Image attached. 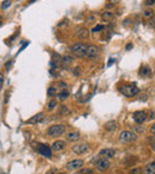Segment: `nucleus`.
<instances>
[{"label":"nucleus","mask_w":155,"mask_h":174,"mask_svg":"<svg viewBox=\"0 0 155 174\" xmlns=\"http://www.w3.org/2000/svg\"><path fill=\"white\" fill-rule=\"evenodd\" d=\"M80 174H93V171H92V169H90V168H86V169L80 171Z\"/></svg>","instance_id":"c756f323"},{"label":"nucleus","mask_w":155,"mask_h":174,"mask_svg":"<svg viewBox=\"0 0 155 174\" xmlns=\"http://www.w3.org/2000/svg\"><path fill=\"white\" fill-rule=\"evenodd\" d=\"M141 174H155V161H150L149 163H147Z\"/></svg>","instance_id":"f8f14e48"},{"label":"nucleus","mask_w":155,"mask_h":174,"mask_svg":"<svg viewBox=\"0 0 155 174\" xmlns=\"http://www.w3.org/2000/svg\"><path fill=\"white\" fill-rule=\"evenodd\" d=\"M138 75L141 77H150L152 75V71H150V68L148 67V66H142L141 68H140V71H138Z\"/></svg>","instance_id":"2eb2a0df"},{"label":"nucleus","mask_w":155,"mask_h":174,"mask_svg":"<svg viewBox=\"0 0 155 174\" xmlns=\"http://www.w3.org/2000/svg\"><path fill=\"white\" fill-rule=\"evenodd\" d=\"M66 142L64 141H55L54 143H53V146H51V150H54V152H61V150H63L64 148H66Z\"/></svg>","instance_id":"4468645a"},{"label":"nucleus","mask_w":155,"mask_h":174,"mask_svg":"<svg viewBox=\"0 0 155 174\" xmlns=\"http://www.w3.org/2000/svg\"><path fill=\"white\" fill-rule=\"evenodd\" d=\"M93 20H94V16H90L88 18H87V23L90 24V23H93Z\"/></svg>","instance_id":"72a5a7b5"},{"label":"nucleus","mask_w":155,"mask_h":174,"mask_svg":"<svg viewBox=\"0 0 155 174\" xmlns=\"http://www.w3.org/2000/svg\"><path fill=\"white\" fill-rule=\"evenodd\" d=\"M148 26L149 28H155V17H152L148 19Z\"/></svg>","instance_id":"cd10ccee"},{"label":"nucleus","mask_w":155,"mask_h":174,"mask_svg":"<svg viewBox=\"0 0 155 174\" xmlns=\"http://www.w3.org/2000/svg\"><path fill=\"white\" fill-rule=\"evenodd\" d=\"M56 106H58V101H56V100H54V99H53V100H50V101L48 103V110H49V111H53Z\"/></svg>","instance_id":"5701e85b"},{"label":"nucleus","mask_w":155,"mask_h":174,"mask_svg":"<svg viewBox=\"0 0 155 174\" xmlns=\"http://www.w3.org/2000/svg\"><path fill=\"white\" fill-rule=\"evenodd\" d=\"M77 35L80 37V38H87L88 37V35H90V30L88 29H86V28H79L77 31Z\"/></svg>","instance_id":"f3484780"},{"label":"nucleus","mask_w":155,"mask_h":174,"mask_svg":"<svg viewBox=\"0 0 155 174\" xmlns=\"http://www.w3.org/2000/svg\"><path fill=\"white\" fill-rule=\"evenodd\" d=\"M10 5H11V2L8 1V0H5L4 2H2V5H1V8H7V7H10Z\"/></svg>","instance_id":"c85d7f7f"},{"label":"nucleus","mask_w":155,"mask_h":174,"mask_svg":"<svg viewBox=\"0 0 155 174\" xmlns=\"http://www.w3.org/2000/svg\"><path fill=\"white\" fill-rule=\"evenodd\" d=\"M100 56V49L97 45H88L87 47V53H86V57L88 58H98Z\"/></svg>","instance_id":"0eeeda50"},{"label":"nucleus","mask_w":155,"mask_h":174,"mask_svg":"<svg viewBox=\"0 0 155 174\" xmlns=\"http://www.w3.org/2000/svg\"><path fill=\"white\" fill-rule=\"evenodd\" d=\"M148 143H149L150 148L155 152V136H152V137L148 138Z\"/></svg>","instance_id":"393cba45"},{"label":"nucleus","mask_w":155,"mask_h":174,"mask_svg":"<svg viewBox=\"0 0 155 174\" xmlns=\"http://www.w3.org/2000/svg\"><path fill=\"white\" fill-rule=\"evenodd\" d=\"M154 73H155V71H154Z\"/></svg>","instance_id":"a18cd8bd"},{"label":"nucleus","mask_w":155,"mask_h":174,"mask_svg":"<svg viewBox=\"0 0 155 174\" xmlns=\"http://www.w3.org/2000/svg\"><path fill=\"white\" fill-rule=\"evenodd\" d=\"M94 166H96V168H98L99 171H106V169H109V167H110V161H109V159H105V157H101V156H99L98 159H96V161H94Z\"/></svg>","instance_id":"20e7f679"},{"label":"nucleus","mask_w":155,"mask_h":174,"mask_svg":"<svg viewBox=\"0 0 155 174\" xmlns=\"http://www.w3.org/2000/svg\"><path fill=\"white\" fill-rule=\"evenodd\" d=\"M150 133H152L153 135H155V123L152 125V128H150Z\"/></svg>","instance_id":"f704fd0d"},{"label":"nucleus","mask_w":155,"mask_h":174,"mask_svg":"<svg viewBox=\"0 0 155 174\" xmlns=\"http://www.w3.org/2000/svg\"><path fill=\"white\" fill-rule=\"evenodd\" d=\"M150 118H155V111H152V112H150Z\"/></svg>","instance_id":"ea45409f"},{"label":"nucleus","mask_w":155,"mask_h":174,"mask_svg":"<svg viewBox=\"0 0 155 174\" xmlns=\"http://www.w3.org/2000/svg\"><path fill=\"white\" fill-rule=\"evenodd\" d=\"M109 1H110L111 4H114V5H115V4H117V2H119V0H109Z\"/></svg>","instance_id":"4c0bfd02"},{"label":"nucleus","mask_w":155,"mask_h":174,"mask_svg":"<svg viewBox=\"0 0 155 174\" xmlns=\"http://www.w3.org/2000/svg\"><path fill=\"white\" fill-rule=\"evenodd\" d=\"M154 4H155V0H146V1H144V5H146V6H148V7L153 6Z\"/></svg>","instance_id":"7c9ffc66"},{"label":"nucleus","mask_w":155,"mask_h":174,"mask_svg":"<svg viewBox=\"0 0 155 174\" xmlns=\"http://www.w3.org/2000/svg\"><path fill=\"white\" fill-rule=\"evenodd\" d=\"M58 174H66V173H58Z\"/></svg>","instance_id":"37998d69"},{"label":"nucleus","mask_w":155,"mask_h":174,"mask_svg":"<svg viewBox=\"0 0 155 174\" xmlns=\"http://www.w3.org/2000/svg\"><path fill=\"white\" fill-rule=\"evenodd\" d=\"M112 63H114V58H111V60H110V62H109V66H111Z\"/></svg>","instance_id":"79ce46f5"},{"label":"nucleus","mask_w":155,"mask_h":174,"mask_svg":"<svg viewBox=\"0 0 155 174\" xmlns=\"http://www.w3.org/2000/svg\"><path fill=\"white\" fill-rule=\"evenodd\" d=\"M133 48V44L131 43H129V44H127V50H130Z\"/></svg>","instance_id":"c9c22d12"},{"label":"nucleus","mask_w":155,"mask_h":174,"mask_svg":"<svg viewBox=\"0 0 155 174\" xmlns=\"http://www.w3.org/2000/svg\"><path fill=\"white\" fill-rule=\"evenodd\" d=\"M87 47L85 43H74L72 47H71V51L73 53L74 56L77 57H86V53H87Z\"/></svg>","instance_id":"f03ea898"},{"label":"nucleus","mask_w":155,"mask_h":174,"mask_svg":"<svg viewBox=\"0 0 155 174\" xmlns=\"http://www.w3.org/2000/svg\"><path fill=\"white\" fill-rule=\"evenodd\" d=\"M2 85H4V74L0 73V90L2 88Z\"/></svg>","instance_id":"2f4dec72"},{"label":"nucleus","mask_w":155,"mask_h":174,"mask_svg":"<svg viewBox=\"0 0 155 174\" xmlns=\"http://www.w3.org/2000/svg\"><path fill=\"white\" fill-rule=\"evenodd\" d=\"M43 119H44V113H43V112H39V113L35 115L34 117H31L30 119H28V120H26V124H37V123H41Z\"/></svg>","instance_id":"ddd939ff"},{"label":"nucleus","mask_w":155,"mask_h":174,"mask_svg":"<svg viewBox=\"0 0 155 174\" xmlns=\"http://www.w3.org/2000/svg\"><path fill=\"white\" fill-rule=\"evenodd\" d=\"M88 149H90V146H88V143H79V144H75V146H73V148H72L73 153H75V154H79V155L86 153Z\"/></svg>","instance_id":"6e6552de"},{"label":"nucleus","mask_w":155,"mask_h":174,"mask_svg":"<svg viewBox=\"0 0 155 174\" xmlns=\"http://www.w3.org/2000/svg\"><path fill=\"white\" fill-rule=\"evenodd\" d=\"M117 128H118V124L116 120H110L105 124V130H107V131H115L117 130Z\"/></svg>","instance_id":"a211bd4d"},{"label":"nucleus","mask_w":155,"mask_h":174,"mask_svg":"<svg viewBox=\"0 0 155 174\" xmlns=\"http://www.w3.org/2000/svg\"><path fill=\"white\" fill-rule=\"evenodd\" d=\"M37 150H38V153L42 155V156H44V157H47V159H50V157H51V154H53L51 148H50L49 146L44 144V143H39L38 147H37Z\"/></svg>","instance_id":"423d86ee"},{"label":"nucleus","mask_w":155,"mask_h":174,"mask_svg":"<svg viewBox=\"0 0 155 174\" xmlns=\"http://www.w3.org/2000/svg\"><path fill=\"white\" fill-rule=\"evenodd\" d=\"M0 26H1V21H0Z\"/></svg>","instance_id":"c03bdc74"},{"label":"nucleus","mask_w":155,"mask_h":174,"mask_svg":"<svg viewBox=\"0 0 155 174\" xmlns=\"http://www.w3.org/2000/svg\"><path fill=\"white\" fill-rule=\"evenodd\" d=\"M71 111L67 109V106H64V105H61V109H60V115H67V113H69Z\"/></svg>","instance_id":"a878e982"},{"label":"nucleus","mask_w":155,"mask_h":174,"mask_svg":"<svg viewBox=\"0 0 155 174\" xmlns=\"http://www.w3.org/2000/svg\"><path fill=\"white\" fill-rule=\"evenodd\" d=\"M118 90H119V92L122 94H124L125 97L128 98L135 97L136 94L140 93V88L136 86L135 84H124V85L119 86Z\"/></svg>","instance_id":"f257e3e1"},{"label":"nucleus","mask_w":155,"mask_h":174,"mask_svg":"<svg viewBox=\"0 0 155 174\" xmlns=\"http://www.w3.org/2000/svg\"><path fill=\"white\" fill-rule=\"evenodd\" d=\"M73 74H74V75H79V74H80V69H79V67H75V69L73 71Z\"/></svg>","instance_id":"473e14b6"},{"label":"nucleus","mask_w":155,"mask_h":174,"mask_svg":"<svg viewBox=\"0 0 155 174\" xmlns=\"http://www.w3.org/2000/svg\"><path fill=\"white\" fill-rule=\"evenodd\" d=\"M114 19H115V15L112 12H110V11H105L101 15V20L104 23H110V21H112Z\"/></svg>","instance_id":"dca6fc26"},{"label":"nucleus","mask_w":155,"mask_h":174,"mask_svg":"<svg viewBox=\"0 0 155 174\" xmlns=\"http://www.w3.org/2000/svg\"><path fill=\"white\" fill-rule=\"evenodd\" d=\"M68 97H69V93H68V91H66V90H63L62 92L58 93V99L61 100V101H64Z\"/></svg>","instance_id":"412c9836"},{"label":"nucleus","mask_w":155,"mask_h":174,"mask_svg":"<svg viewBox=\"0 0 155 174\" xmlns=\"http://www.w3.org/2000/svg\"><path fill=\"white\" fill-rule=\"evenodd\" d=\"M10 67H11V62H7V63H6V69L10 71Z\"/></svg>","instance_id":"e433bc0d"},{"label":"nucleus","mask_w":155,"mask_h":174,"mask_svg":"<svg viewBox=\"0 0 155 174\" xmlns=\"http://www.w3.org/2000/svg\"><path fill=\"white\" fill-rule=\"evenodd\" d=\"M143 17L147 18V19L154 17V11H153V10H146V11L143 12Z\"/></svg>","instance_id":"4be33fe9"},{"label":"nucleus","mask_w":155,"mask_h":174,"mask_svg":"<svg viewBox=\"0 0 155 174\" xmlns=\"http://www.w3.org/2000/svg\"><path fill=\"white\" fill-rule=\"evenodd\" d=\"M55 172H56V169H51V171H49V172H48L47 174H54Z\"/></svg>","instance_id":"a19ab883"},{"label":"nucleus","mask_w":155,"mask_h":174,"mask_svg":"<svg viewBox=\"0 0 155 174\" xmlns=\"http://www.w3.org/2000/svg\"><path fill=\"white\" fill-rule=\"evenodd\" d=\"M82 165H84V160H81V159L72 160L71 162H68L66 165V168L68 171H75V169H79L80 167H82Z\"/></svg>","instance_id":"9d476101"},{"label":"nucleus","mask_w":155,"mask_h":174,"mask_svg":"<svg viewBox=\"0 0 155 174\" xmlns=\"http://www.w3.org/2000/svg\"><path fill=\"white\" fill-rule=\"evenodd\" d=\"M60 86H62V88H64V87H67V85H66L64 82H60Z\"/></svg>","instance_id":"58836bf2"},{"label":"nucleus","mask_w":155,"mask_h":174,"mask_svg":"<svg viewBox=\"0 0 155 174\" xmlns=\"http://www.w3.org/2000/svg\"><path fill=\"white\" fill-rule=\"evenodd\" d=\"M64 133H66V125L64 124H54L47 131V134L50 137H58V136H62Z\"/></svg>","instance_id":"7ed1b4c3"},{"label":"nucleus","mask_w":155,"mask_h":174,"mask_svg":"<svg viewBox=\"0 0 155 174\" xmlns=\"http://www.w3.org/2000/svg\"><path fill=\"white\" fill-rule=\"evenodd\" d=\"M73 61H74V58L72 57V56H68V55H66V56H63V57L61 58L62 66H63L64 68H68V67H69V64H71V63H73Z\"/></svg>","instance_id":"6ab92c4d"},{"label":"nucleus","mask_w":155,"mask_h":174,"mask_svg":"<svg viewBox=\"0 0 155 174\" xmlns=\"http://www.w3.org/2000/svg\"><path fill=\"white\" fill-rule=\"evenodd\" d=\"M66 137H67V141L75 142V141H78V140L80 138V134H79V133H75V131H72V133L67 134V135H66Z\"/></svg>","instance_id":"aec40b11"},{"label":"nucleus","mask_w":155,"mask_h":174,"mask_svg":"<svg viewBox=\"0 0 155 174\" xmlns=\"http://www.w3.org/2000/svg\"><path fill=\"white\" fill-rule=\"evenodd\" d=\"M99 156L101 157H105V159H112L116 156V150L112 149V148H105V149H101L99 152Z\"/></svg>","instance_id":"9b49d317"},{"label":"nucleus","mask_w":155,"mask_h":174,"mask_svg":"<svg viewBox=\"0 0 155 174\" xmlns=\"http://www.w3.org/2000/svg\"><path fill=\"white\" fill-rule=\"evenodd\" d=\"M133 118H134V120H135L137 124H142V123H144L146 120H147V112L146 111H136L133 113Z\"/></svg>","instance_id":"1a4fd4ad"},{"label":"nucleus","mask_w":155,"mask_h":174,"mask_svg":"<svg viewBox=\"0 0 155 174\" xmlns=\"http://www.w3.org/2000/svg\"><path fill=\"white\" fill-rule=\"evenodd\" d=\"M136 140H137V135L135 133H131V131H123L119 135V141L122 143H130V142H134Z\"/></svg>","instance_id":"39448f33"},{"label":"nucleus","mask_w":155,"mask_h":174,"mask_svg":"<svg viewBox=\"0 0 155 174\" xmlns=\"http://www.w3.org/2000/svg\"><path fill=\"white\" fill-rule=\"evenodd\" d=\"M103 29H104V25H101V24H100V25H97V26H94V28L92 29V32H93V34H96V32L101 31Z\"/></svg>","instance_id":"bb28decb"},{"label":"nucleus","mask_w":155,"mask_h":174,"mask_svg":"<svg viewBox=\"0 0 155 174\" xmlns=\"http://www.w3.org/2000/svg\"><path fill=\"white\" fill-rule=\"evenodd\" d=\"M56 96V88L54 86H50L48 88V97H55Z\"/></svg>","instance_id":"b1692460"}]
</instances>
